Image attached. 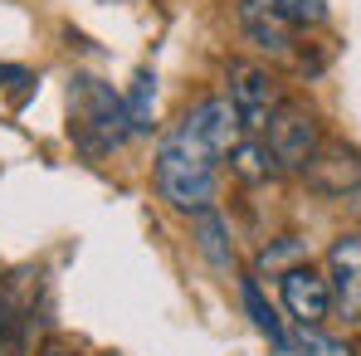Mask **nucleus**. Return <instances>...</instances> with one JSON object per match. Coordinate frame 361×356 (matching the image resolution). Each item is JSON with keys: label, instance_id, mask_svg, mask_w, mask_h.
<instances>
[{"label": "nucleus", "instance_id": "nucleus-5", "mask_svg": "<svg viewBox=\"0 0 361 356\" xmlns=\"http://www.w3.org/2000/svg\"><path fill=\"white\" fill-rule=\"evenodd\" d=\"M279 293H283V307L288 317L302 322V327H322V317H332V278L317 274L312 264H298L279 278Z\"/></svg>", "mask_w": 361, "mask_h": 356}, {"label": "nucleus", "instance_id": "nucleus-8", "mask_svg": "<svg viewBox=\"0 0 361 356\" xmlns=\"http://www.w3.org/2000/svg\"><path fill=\"white\" fill-rule=\"evenodd\" d=\"M240 25L264 54H293V25L274 0H240Z\"/></svg>", "mask_w": 361, "mask_h": 356}, {"label": "nucleus", "instance_id": "nucleus-6", "mask_svg": "<svg viewBox=\"0 0 361 356\" xmlns=\"http://www.w3.org/2000/svg\"><path fill=\"white\" fill-rule=\"evenodd\" d=\"M327 278H332V312H342L347 322H361V230L332 239Z\"/></svg>", "mask_w": 361, "mask_h": 356}, {"label": "nucleus", "instance_id": "nucleus-10", "mask_svg": "<svg viewBox=\"0 0 361 356\" xmlns=\"http://www.w3.org/2000/svg\"><path fill=\"white\" fill-rule=\"evenodd\" d=\"M190 235H195V249H200L215 269H230L235 249H230V230H225L220 210H200V215H195V225H190Z\"/></svg>", "mask_w": 361, "mask_h": 356}, {"label": "nucleus", "instance_id": "nucleus-3", "mask_svg": "<svg viewBox=\"0 0 361 356\" xmlns=\"http://www.w3.org/2000/svg\"><path fill=\"white\" fill-rule=\"evenodd\" d=\"M264 147L274 152L279 171H302V166L312 161V152L322 147L317 118H312L302 103H279V113L264 127Z\"/></svg>", "mask_w": 361, "mask_h": 356}, {"label": "nucleus", "instance_id": "nucleus-11", "mask_svg": "<svg viewBox=\"0 0 361 356\" xmlns=\"http://www.w3.org/2000/svg\"><path fill=\"white\" fill-rule=\"evenodd\" d=\"M230 171L240 180H269V176H279V161L264 147V137H240L235 152H230Z\"/></svg>", "mask_w": 361, "mask_h": 356}, {"label": "nucleus", "instance_id": "nucleus-16", "mask_svg": "<svg viewBox=\"0 0 361 356\" xmlns=\"http://www.w3.org/2000/svg\"><path fill=\"white\" fill-rule=\"evenodd\" d=\"M5 83H30V73L15 68V63H0V88H5Z\"/></svg>", "mask_w": 361, "mask_h": 356}, {"label": "nucleus", "instance_id": "nucleus-1", "mask_svg": "<svg viewBox=\"0 0 361 356\" xmlns=\"http://www.w3.org/2000/svg\"><path fill=\"white\" fill-rule=\"evenodd\" d=\"M240 137L244 127L230 108V98L195 103L157 147V190H161V200L185 210V215L215 210L220 161H230Z\"/></svg>", "mask_w": 361, "mask_h": 356}, {"label": "nucleus", "instance_id": "nucleus-18", "mask_svg": "<svg viewBox=\"0 0 361 356\" xmlns=\"http://www.w3.org/2000/svg\"><path fill=\"white\" fill-rule=\"evenodd\" d=\"M352 210H357V215H361V190H357V195H352Z\"/></svg>", "mask_w": 361, "mask_h": 356}, {"label": "nucleus", "instance_id": "nucleus-12", "mask_svg": "<svg viewBox=\"0 0 361 356\" xmlns=\"http://www.w3.org/2000/svg\"><path fill=\"white\" fill-rule=\"evenodd\" d=\"M122 103H127V127H132V137H147V132H152V108H157V73H152V68H137L132 93H127Z\"/></svg>", "mask_w": 361, "mask_h": 356}, {"label": "nucleus", "instance_id": "nucleus-7", "mask_svg": "<svg viewBox=\"0 0 361 356\" xmlns=\"http://www.w3.org/2000/svg\"><path fill=\"white\" fill-rule=\"evenodd\" d=\"M302 180H307L317 195H342V200H352L361 190V152L327 142V147H317L312 161L302 166Z\"/></svg>", "mask_w": 361, "mask_h": 356}, {"label": "nucleus", "instance_id": "nucleus-13", "mask_svg": "<svg viewBox=\"0 0 361 356\" xmlns=\"http://www.w3.org/2000/svg\"><path fill=\"white\" fill-rule=\"evenodd\" d=\"M302 259H307V244H302L298 235H279L274 244H264V249H259V269H264V274H274V278H283L288 269H298Z\"/></svg>", "mask_w": 361, "mask_h": 356}, {"label": "nucleus", "instance_id": "nucleus-17", "mask_svg": "<svg viewBox=\"0 0 361 356\" xmlns=\"http://www.w3.org/2000/svg\"><path fill=\"white\" fill-rule=\"evenodd\" d=\"M39 356H68V352H63V347H44Z\"/></svg>", "mask_w": 361, "mask_h": 356}, {"label": "nucleus", "instance_id": "nucleus-14", "mask_svg": "<svg viewBox=\"0 0 361 356\" xmlns=\"http://www.w3.org/2000/svg\"><path fill=\"white\" fill-rule=\"evenodd\" d=\"M288 352L293 356H357L347 342L327 337L322 327H302V322H298V332H288Z\"/></svg>", "mask_w": 361, "mask_h": 356}, {"label": "nucleus", "instance_id": "nucleus-15", "mask_svg": "<svg viewBox=\"0 0 361 356\" xmlns=\"http://www.w3.org/2000/svg\"><path fill=\"white\" fill-rule=\"evenodd\" d=\"M283 10V20L293 30H307V25H322L327 20V0H274Z\"/></svg>", "mask_w": 361, "mask_h": 356}, {"label": "nucleus", "instance_id": "nucleus-9", "mask_svg": "<svg viewBox=\"0 0 361 356\" xmlns=\"http://www.w3.org/2000/svg\"><path fill=\"white\" fill-rule=\"evenodd\" d=\"M240 297H244V312L254 317V327L279 347V352H288V327L279 322V312H274V302L264 297V288H259V278H240Z\"/></svg>", "mask_w": 361, "mask_h": 356}, {"label": "nucleus", "instance_id": "nucleus-2", "mask_svg": "<svg viewBox=\"0 0 361 356\" xmlns=\"http://www.w3.org/2000/svg\"><path fill=\"white\" fill-rule=\"evenodd\" d=\"M68 118H73V142L88 156H103V152H113V147H122L132 137L127 103L103 78H88V73H78L73 88H68Z\"/></svg>", "mask_w": 361, "mask_h": 356}, {"label": "nucleus", "instance_id": "nucleus-4", "mask_svg": "<svg viewBox=\"0 0 361 356\" xmlns=\"http://www.w3.org/2000/svg\"><path fill=\"white\" fill-rule=\"evenodd\" d=\"M230 108L240 118L244 137H264L269 118L279 113V98H274V78L259 68V63H230Z\"/></svg>", "mask_w": 361, "mask_h": 356}]
</instances>
